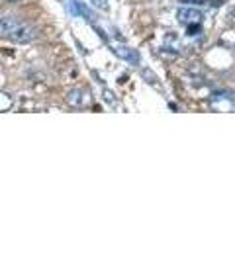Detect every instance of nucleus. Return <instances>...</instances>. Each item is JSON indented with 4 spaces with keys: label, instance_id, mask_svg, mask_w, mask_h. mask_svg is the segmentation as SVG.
Returning a JSON list of instances; mask_svg holds the SVG:
<instances>
[{
    "label": "nucleus",
    "instance_id": "10",
    "mask_svg": "<svg viewBox=\"0 0 235 260\" xmlns=\"http://www.w3.org/2000/svg\"><path fill=\"white\" fill-rule=\"evenodd\" d=\"M12 108V96L6 92H0V112H6Z\"/></svg>",
    "mask_w": 235,
    "mask_h": 260
},
{
    "label": "nucleus",
    "instance_id": "14",
    "mask_svg": "<svg viewBox=\"0 0 235 260\" xmlns=\"http://www.w3.org/2000/svg\"><path fill=\"white\" fill-rule=\"evenodd\" d=\"M8 2H18V0H8Z\"/></svg>",
    "mask_w": 235,
    "mask_h": 260
},
{
    "label": "nucleus",
    "instance_id": "6",
    "mask_svg": "<svg viewBox=\"0 0 235 260\" xmlns=\"http://www.w3.org/2000/svg\"><path fill=\"white\" fill-rule=\"evenodd\" d=\"M67 8H69V12L73 14V16H80V18H86L89 22H96V16L92 12L91 8L84 4V2H78V0H69L67 2Z\"/></svg>",
    "mask_w": 235,
    "mask_h": 260
},
{
    "label": "nucleus",
    "instance_id": "5",
    "mask_svg": "<svg viewBox=\"0 0 235 260\" xmlns=\"http://www.w3.org/2000/svg\"><path fill=\"white\" fill-rule=\"evenodd\" d=\"M110 49L116 53L122 61H126V63H130V65L137 67L141 63L139 51H135V49H131V47H126V45H110Z\"/></svg>",
    "mask_w": 235,
    "mask_h": 260
},
{
    "label": "nucleus",
    "instance_id": "9",
    "mask_svg": "<svg viewBox=\"0 0 235 260\" xmlns=\"http://www.w3.org/2000/svg\"><path fill=\"white\" fill-rule=\"evenodd\" d=\"M181 4H188V6H210V4H222L220 0H179Z\"/></svg>",
    "mask_w": 235,
    "mask_h": 260
},
{
    "label": "nucleus",
    "instance_id": "8",
    "mask_svg": "<svg viewBox=\"0 0 235 260\" xmlns=\"http://www.w3.org/2000/svg\"><path fill=\"white\" fill-rule=\"evenodd\" d=\"M179 47H181V45L177 43V36H174V34H167V36H165V49H167V51L177 53L179 51Z\"/></svg>",
    "mask_w": 235,
    "mask_h": 260
},
{
    "label": "nucleus",
    "instance_id": "12",
    "mask_svg": "<svg viewBox=\"0 0 235 260\" xmlns=\"http://www.w3.org/2000/svg\"><path fill=\"white\" fill-rule=\"evenodd\" d=\"M92 4H94L96 8H102V10L108 8V0H92Z\"/></svg>",
    "mask_w": 235,
    "mask_h": 260
},
{
    "label": "nucleus",
    "instance_id": "2",
    "mask_svg": "<svg viewBox=\"0 0 235 260\" xmlns=\"http://www.w3.org/2000/svg\"><path fill=\"white\" fill-rule=\"evenodd\" d=\"M177 20L179 24L183 26H200L202 20H204V12L198 8V6H188L184 4L177 10Z\"/></svg>",
    "mask_w": 235,
    "mask_h": 260
},
{
    "label": "nucleus",
    "instance_id": "13",
    "mask_svg": "<svg viewBox=\"0 0 235 260\" xmlns=\"http://www.w3.org/2000/svg\"><path fill=\"white\" fill-rule=\"evenodd\" d=\"M231 20H233V22H235V10H233V12H231Z\"/></svg>",
    "mask_w": 235,
    "mask_h": 260
},
{
    "label": "nucleus",
    "instance_id": "3",
    "mask_svg": "<svg viewBox=\"0 0 235 260\" xmlns=\"http://www.w3.org/2000/svg\"><path fill=\"white\" fill-rule=\"evenodd\" d=\"M210 106L216 112H235V94L229 90H216Z\"/></svg>",
    "mask_w": 235,
    "mask_h": 260
},
{
    "label": "nucleus",
    "instance_id": "4",
    "mask_svg": "<svg viewBox=\"0 0 235 260\" xmlns=\"http://www.w3.org/2000/svg\"><path fill=\"white\" fill-rule=\"evenodd\" d=\"M65 100L71 108H86V106L92 104V94L86 88L78 86V88H71L67 92Z\"/></svg>",
    "mask_w": 235,
    "mask_h": 260
},
{
    "label": "nucleus",
    "instance_id": "1",
    "mask_svg": "<svg viewBox=\"0 0 235 260\" xmlns=\"http://www.w3.org/2000/svg\"><path fill=\"white\" fill-rule=\"evenodd\" d=\"M0 36L2 38L12 39L14 43H32L38 38V29L26 24L22 20H18L16 16H2L0 18Z\"/></svg>",
    "mask_w": 235,
    "mask_h": 260
},
{
    "label": "nucleus",
    "instance_id": "7",
    "mask_svg": "<svg viewBox=\"0 0 235 260\" xmlns=\"http://www.w3.org/2000/svg\"><path fill=\"white\" fill-rule=\"evenodd\" d=\"M102 98H104L106 104H110L112 108H118V106H120V98H118L110 88H102Z\"/></svg>",
    "mask_w": 235,
    "mask_h": 260
},
{
    "label": "nucleus",
    "instance_id": "11",
    "mask_svg": "<svg viewBox=\"0 0 235 260\" xmlns=\"http://www.w3.org/2000/svg\"><path fill=\"white\" fill-rule=\"evenodd\" d=\"M143 78L147 80V82H153V84L159 86V80H157V77L153 75V71H143Z\"/></svg>",
    "mask_w": 235,
    "mask_h": 260
}]
</instances>
